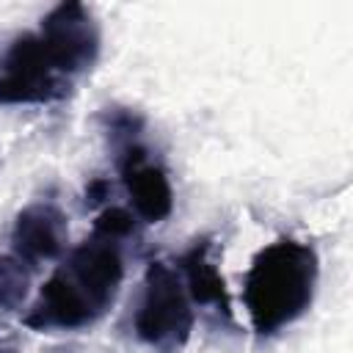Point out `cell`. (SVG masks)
Here are the masks:
<instances>
[{"label":"cell","mask_w":353,"mask_h":353,"mask_svg":"<svg viewBox=\"0 0 353 353\" xmlns=\"http://www.w3.org/2000/svg\"><path fill=\"white\" fill-rule=\"evenodd\" d=\"M124 281L121 245L88 237L77 243L52 276L41 284L39 298L22 323L33 331H77L94 325L116 301Z\"/></svg>","instance_id":"obj_1"},{"label":"cell","mask_w":353,"mask_h":353,"mask_svg":"<svg viewBox=\"0 0 353 353\" xmlns=\"http://www.w3.org/2000/svg\"><path fill=\"white\" fill-rule=\"evenodd\" d=\"M317 254L309 243L279 237L259 248L243 276V303L251 328L273 336L312 306L317 287Z\"/></svg>","instance_id":"obj_2"},{"label":"cell","mask_w":353,"mask_h":353,"mask_svg":"<svg viewBox=\"0 0 353 353\" xmlns=\"http://www.w3.org/2000/svg\"><path fill=\"white\" fill-rule=\"evenodd\" d=\"M196 325L193 303L174 265L152 262L143 273V290L132 314L135 336L154 353H179Z\"/></svg>","instance_id":"obj_3"},{"label":"cell","mask_w":353,"mask_h":353,"mask_svg":"<svg viewBox=\"0 0 353 353\" xmlns=\"http://www.w3.org/2000/svg\"><path fill=\"white\" fill-rule=\"evenodd\" d=\"M0 102L3 105H41L66 97L69 77H63L47 58L39 33H22L8 47L0 63Z\"/></svg>","instance_id":"obj_4"},{"label":"cell","mask_w":353,"mask_h":353,"mask_svg":"<svg viewBox=\"0 0 353 353\" xmlns=\"http://www.w3.org/2000/svg\"><path fill=\"white\" fill-rule=\"evenodd\" d=\"M39 41L52 66L72 80L94 66L102 36L94 14L83 3H61L41 19Z\"/></svg>","instance_id":"obj_5"},{"label":"cell","mask_w":353,"mask_h":353,"mask_svg":"<svg viewBox=\"0 0 353 353\" xmlns=\"http://www.w3.org/2000/svg\"><path fill=\"white\" fill-rule=\"evenodd\" d=\"M119 171L130 196L132 215L143 223H160L174 210L171 179L163 165L149 160V152L132 141L119 149Z\"/></svg>","instance_id":"obj_6"},{"label":"cell","mask_w":353,"mask_h":353,"mask_svg":"<svg viewBox=\"0 0 353 353\" xmlns=\"http://www.w3.org/2000/svg\"><path fill=\"white\" fill-rule=\"evenodd\" d=\"M66 237H69L66 215L61 212V207L50 201L28 204L11 226L14 256L28 268H39L44 262L58 259L66 251Z\"/></svg>","instance_id":"obj_7"},{"label":"cell","mask_w":353,"mask_h":353,"mask_svg":"<svg viewBox=\"0 0 353 353\" xmlns=\"http://www.w3.org/2000/svg\"><path fill=\"white\" fill-rule=\"evenodd\" d=\"M210 240H196L179 259H176V273L185 284V292L193 306H210L221 312L223 317H232L229 309V295H226V281L218 270V265L210 256Z\"/></svg>","instance_id":"obj_8"},{"label":"cell","mask_w":353,"mask_h":353,"mask_svg":"<svg viewBox=\"0 0 353 353\" xmlns=\"http://www.w3.org/2000/svg\"><path fill=\"white\" fill-rule=\"evenodd\" d=\"M30 287L28 265H22L14 254L0 256V314H11L25 306Z\"/></svg>","instance_id":"obj_9"},{"label":"cell","mask_w":353,"mask_h":353,"mask_svg":"<svg viewBox=\"0 0 353 353\" xmlns=\"http://www.w3.org/2000/svg\"><path fill=\"white\" fill-rule=\"evenodd\" d=\"M135 229H138V218L132 215V210H127V207H105L94 218L91 237H99V240L113 243V245H121V240L135 237Z\"/></svg>","instance_id":"obj_10"},{"label":"cell","mask_w":353,"mask_h":353,"mask_svg":"<svg viewBox=\"0 0 353 353\" xmlns=\"http://www.w3.org/2000/svg\"><path fill=\"white\" fill-rule=\"evenodd\" d=\"M108 196H110V179L97 176V179H91V182L85 185V204H88V207L102 204Z\"/></svg>","instance_id":"obj_11"}]
</instances>
